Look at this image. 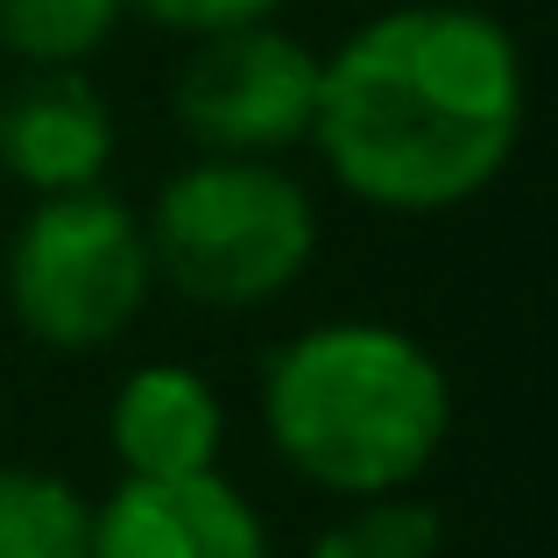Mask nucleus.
<instances>
[{
    "mask_svg": "<svg viewBox=\"0 0 558 558\" xmlns=\"http://www.w3.org/2000/svg\"><path fill=\"white\" fill-rule=\"evenodd\" d=\"M517 135L523 57L481 8H389L318 64V156L389 213H446L488 191Z\"/></svg>",
    "mask_w": 558,
    "mask_h": 558,
    "instance_id": "1",
    "label": "nucleus"
},
{
    "mask_svg": "<svg viewBox=\"0 0 558 558\" xmlns=\"http://www.w3.org/2000/svg\"><path fill=\"white\" fill-rule=\"evenodd\" d=\"M262 417L304 481L340 495H389L432 466L452 424V389L410 332L318 326L269 361Z\"/></svg>",
    "mask_w": 558,
    "mask_h": 558,
    "instance_id": "2",
    "label": "nucleus"
},
{
    "mask_svg": "<svg viewBox=\"0 0 558 558\" xmlns=\"http://www.w3.org/2000/svg\"><path fill=\"white\" fill-rule=\"evenodd\" d=\"M149 262L191 304L241 312L304 276L318 247L312 198L255 156H205L149 205Z\"/></svg>",
    "mask_w": 558,
    "mask_h": 558,
    "instance_id": "3",
    "label": "nucleus"
},
{
    "mask_svg": "<svg viewBox=\"0 0 558 558\" xmlns=\"http://www.w3.org/2000/svg\"><path fill=\"white\" fill-rule=\"evenodd\" d=\"M149 233L107 191H50L8 247V304L28 340L85 354L135 326L149 298Z\"/></svg>",
    "mask_w": 558,
    "mask_h": 558,
    "instance_id": "4",
    "label": "nucleus"
},
{
    "mask_svg": "<svg viewBox=\"0 0 558 558\" xmlns=\"http://www.w3.org/2000/svg\"><path fill=\"white\" fill-rule=\"evenodd\" d=\"M318 64L298 36L269 22H241L198 43L178 78V121L213 156H269L312 135Z\"/></svg>",
    "mask_w": 558,
    "mask_h": 558,
    "instance_id": "5",
    "label": "nucleus"
},
{
    "mask_svg": "<svg viewBox=\"0 0 558 558\" xmlns=\"http://www.w3.org/2000/svg\"><path fill=\"white\" fill-rule=\"evenodd\" d=\"M93 558H269L262 523L219 474H170L113 488L93 517Z\"/></svg>",
    "mask_w": 558,
    "mask_h": 558,
    "instance_id": "6",
    "label": "nucleus"
},
{
    "mask_svg": "<svg viewBox=\"0 0 558 558\" xmlns=\"http://www.w3.org/2000/svg\"><path fill=\"white\" fill-rule=\"evenodd\" d=\"M113 156V113L78 64H28L0 93V163L28 191H85Z\"/></svg>",
    "mask_w": 558,
    "mask_h": 558,
    "instance_id": "7",
    "label": "nucleus"
},
{
    "mask_svg": "<svg viewBox=\"0 0 558 558\" xmlns=\"http://www.w3.org/2000/svg\"><path fill=\"white\" fill-rule=\"evenodd\" d=\"M113 452L128 474L170 481V474H213L219 452V396L191 368H142L113 396Z\"/></svg>",
    "mask_w": 558,
    "mask_h": 558,
    "instance_id": "8",
    "label": "nucleus"
},
{
    "mask_svg": "<svg viewBox=\"0 0 558 558\" xmlns=\"http://www.w3.org/2000/svg\"><path fill=\"white\" fill-rule=\"evenodd\" d=\"M0 558H93V509L57 474L0 466Z\"/></svg>",
    "mask_w": 558,
    "mask_h": 558,
    "instance_id": "9",
    "label": "nucleus"
},
{
    "mask_svg": "<svg viewBox=\"0 0 558 558\" xmlns=\"http://www.w3.org/2000/svg\"><path fill=\"white\" fill-rule=\"evenodd\" d=\"M121 22V0H0V50L22 64H78Z\"/></svg>",
    "mask_w": 558,
    "mask_h": 558,
    "instance_id": "10",
    "label": "nucleus"
},
{
    "mask_svg": "<svg viewBox=\"0 0 558 558\" xmlns=\"http://www.w3.org/2000/svg\"><path fill=\"white\" fill-rule=\"evenodd\" d=\"M438 545H446V523H438L432 502L381 495V502L354 509L347 523H332L312 545V558H438Z\"/></svg>",
    "mask_w": 558,
    "mask_h": 558,
    "instance_id": "11",
    "label": "nucleus"
},
{
    "mask_svg": "<svg viewBox=\"0 0 558 558\" xmlns=\"http://www.w3.org/2000/svg\"><path fill=\"white\" fill-rule=\"evenodd\" d=\"M121 8H142L149 22L184 28V36H219V28H241V22H269L283 0H121Z\"/></svg>",
    "mask_w": 558,
    "mask_h": 558,
    "instance_id": "12",
    "label": "nucleus"
}]
</instances>
